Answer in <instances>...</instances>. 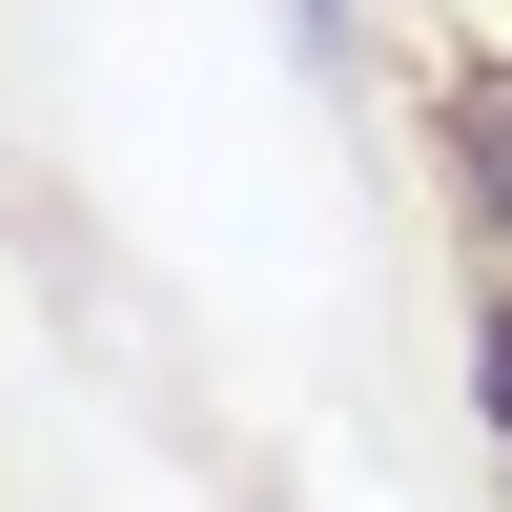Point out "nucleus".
<instances>
[{"instance_id":"2","label":"nucleus","mask_w":512,"mask_h":512,"mask_svg":"<svg viewBox=\"0 0 512 512\" xmlns=\"http://www.w3.org/2000/svg\"><path fill=\"white\" fill-rule=\"evenodd\" d=\"M472 410H492V451H512V267L472 287Z\"/></svg>"},{"instance_id":"1","label":"nucleus","mask_w":512,"mask_h":512,"mask_svg":"<svg viewBox=\"0 0 512 512\" xmlns=\"http://www.w3.org/2000/svg\"><path fill=\"white\" fill-rule=\"evenodd\" d=\"M431 185H451V226L512 267V41H431Z\"/></svg>"}]
</instances>
